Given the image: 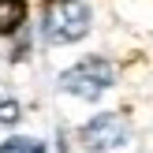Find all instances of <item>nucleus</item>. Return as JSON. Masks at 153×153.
<instances>
[{"instance_id":"1","label":"nucleus","mask_w":153,"mask_h":153,"mask_svg":"<svg viewBox=\"0 0 153 153\" xmlns=\"http://www.w3.org/2000/svg\"><path fill=\"white\" fill-rule=\"evenodd\" d=\"M90 34V7L82 0H45L41 37L49 45H71Z\"/></svg>"},{"instance_id":"2","label":"nucleus","mask_w":153,"mask_h":153,"mask_svg":"<svg viewBox=\"0 0 153 153\" xmlns=\"http://www.w3.org/2000/svg\"><path fill=\"white\" fill-rule=\"evenodd\" d=\"M112 82H116V67L105 56H86V60H79L75 67H67L60 75V90L82 97V101H97Z\"/></svg>"},{"instance_id":"3","label":"nucleus","mask_w":153,"mask_h":153,"mask_svg":"<svg viewBox=\"0 0 153 153\" xmlns=\"http://www.w3.org/2000/svg\"><path fill=\"white\" fill-rule=\"evenodd\" d=\"M127 134H131V127H127V120L120 116V112H101V116H94L79 131V142L86 149H94V153H105V149L123 146Z\"/></svg>"},{"instance_id":"4","label":"nucleus","mask_w":153,"mask_h":153,"mask_svg":"<svg viewBox=\"0 0 153 153\" xmlns=\"http://www.w3.org/2000/svg\"><path fill=\"white\" fill-rule=\"evenodd\" d=\"M26 22V4L22 0H0V34H15Z\"/></svg>"},{"instance_id":"5","label":"nucleus","mask_w":153,"mask_h":153,"mask_svg":"<svg viewBox=\"0 0 153 153\" xmlns=\"http://www.w3.org/2000/svg\"><path fill=\"white\" fill-rule=\"evenodd\" d=\"M0 153H45V146L37 138H7L0 146Z\"/></svg>"},{"instance_id":"6","label":"nucleus","mask_w":153,"mask_h":153,"mask_svg":"<svg viewBox=\"0 0 153 153\" xmlns=\"http://www.w3.org/2000/svg\"><path fill=\"white\" fill-rule=\"evenodd\" d=\"M19 116H22V108H19V101H0V123H19Z\"/></svg>"}]
</instances>
